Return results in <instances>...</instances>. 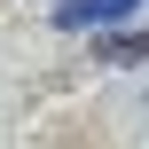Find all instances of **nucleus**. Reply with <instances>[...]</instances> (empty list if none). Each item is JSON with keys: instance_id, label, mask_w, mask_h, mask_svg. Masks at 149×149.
I'll return each instance as SVG.
<instances>
[{"instance_id": "f257e3e1", "label": "nucleus", "mask_w": 149, "mask_h": 149, "mask_svg": "<svg viewBox=\"0 0 149 149\" xmlns=\"http://www.w3.org/2000/svg\"><path fill=\"white\" fill-rule=\"evenodd\" d=\"M126 8H141V0H63L55 24H63V31H86V24H110V16H126Z\"/></svg>"}, {"instance_id": "f03ea898", "label": "nucleus", "mask_w": 149, "mask_h": 149, "mask_svg": "<svg viewBox=\"0 0 149 149\" xmlns=\"http://www.w3.org/2000/svg\"><path fill=\"white\" fill-rule=\"evenodd\" d=\"M94 63H149V24L126 39H94Z\"/></svg>"}]
</instances>
